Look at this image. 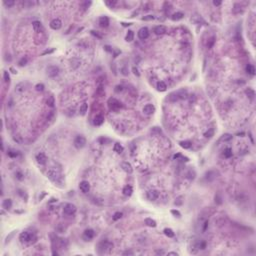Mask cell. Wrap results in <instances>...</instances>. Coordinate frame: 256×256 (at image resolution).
<instances>
[{
    "instance_id": "cell-1",
    "label": "cell",
    "mask_w": 256,
    "mask_h": 256,
    "mask_svg": "<svg viewBox=\"0 0 256 256\" xmlns=\"http://www.w3.org/2000/svg\"><path fill=\"white\" fill-rule=\"evenodd\" d=\"M47 176L48 178L53 181V182H55V183H58V184H61L63 182V177L62 175L60 174L59 171H56L55 169H50L49 171L47 172Z\"/></svg>"
},
{
    "instance_id": "cell-2",
    "label": "cell",
    "mask_w": 256,
    "mask_h": 256,
    "mask_svg": "<svg viewBox=\"0 0 256 256\" xmlns=\"http://www.w3.org/2000/svg\"><path fill=\"white\" fill-rule=\"evenodd\" d=\"M108 104H109V107L114 111L121 108V103L118 100H116L115 98H110L108 101Z\"/></svg>"
},
{
    "instance_id": "cell-3",
    "label": "cell",
    "mask_w": 256,
    "mask_h": 256,
    "mask_svg": "<svg viewBox=\"0 0 256 256\" xmlns=\"http://www.w3.org/2000/svg\"><path fill=\"white\" fill-rule=\"evenodd\" d=\"M85 144H86V139L83 136H77L74 140V146L76 148H82L85 146Z\"/></svg>"
},
{
    "instance_id": "cell-4",
    "label": "cell",
    "mask_w": 256,
    "mask_h": 256,
    "mask_svg": "<svg viewBox=\"0 0 256 256\" xmlns=\"http://www.w3.org/2000/svg\"><path fill=\"white\" fill-rule=\"evenodd\" d=\"M46 71H47V74H48L49 77H55L59 73V69L56 66H49V67H47Z\"/></svg>"
},
{
    "instance_id": "cell-5",
    "label": "cell",
    "mask_w": 256,
    "mask_h": 256,
    "mask_svg": "<svg viewBox=\"0 0 256 256\" xmlns=\"http://www.w3.org/2000/svg\"><path fill=\"white\" fill-rule=\"evenodd\" d=\"M34 236L27 231H24L20 234V240L23 241V242H30V241H32V238Z\"/></svg>"
},
{
    "instance_id": "cell-6",
    "label": "cell",
    "mask_w": 256,
    "mask_h": 256,
    "mask_svg": "<svg viewBox=\"0 0 256 256\" xmlns=\"http://www.w3.org/2000/svg\"><path fill=\"white\" fill-rule=\"evenodd\" d=\"M75 211H76L75 205H73V204H71V203L66 204L65 207H64V212H65V214H67V215H72V214H74V213H75Z\"/></svg>"
},
{
    "instance_id": "cell-7",
    "label": "cell",
    "mask_w": 256,
    "mask_h": 256,
    "mask_svg": "<svg viewBox=\"0 0 256 256\" xmlns=\"http://www.w3.org/2000/svg\"><path fill=\"white\" fill-rule=\"evenodd\" d=\"M138 36H139V38L142 39V40L148 38V36H149V31H148V29H147L146 27H142L139 31H138Z\"/></svg>"
},
{
    "instance_id": "cell-8",
    "label": "cell",
    "mask_w": 256,
    "mask_h": 256,
    "mask_svg": "<svg viewBox=\"0 0 256 256\" xmlns=\"http://www.w3.org/2000/svg\"><path fill=\"white\" fill-rule=\"evenodd\" d=\"M146 196H147V198H148L149 200L154 201V200H156V199L158 198L159 193H158V191H156V190H150V191L147 192Z\"/></svg>"
},
{
    "instance_id": "cell-9",
    "label": "cell",
    "mask_w": 256,
    "mask_h": 256,
    "mask_svg": "<svg viewBox=\"0 0 256 256\" xmlns=\"http://www.w3.org/2000/svg\"><path fill=\"white\" fill-rule=\"evenodd\" d=\"M62 26V23H61V21L59 19H53L51 22H50V27L52 29H54V30H58L60 29Z\"/></svg>"
},
{
    "instance_id": "cell-10",
    "label": "cell",
    "mask_w": 256,
    "mask_h": 256,
    "mask_svg": "<svg viewBox=\"0 0 256 256\" xmlns=\"http://www.w3.org/2000/svg\"><path fill=\"white\" fill-rule=\"evenodd\" d=\"M36 160H37V162L39 163V164H45L46 163V160H47V158H46V155L43 153V152H40V153H38L37 155H36Z\"/></svg>"
},
{
    "instance_id": "cell-11",
    "label": "cell",
    "mask_w": 256,
    "mask_h": 256,
    "mask_svg": "<svg viewBox=\"0 0 256 256\" xmlns=\"http://www.w3.org/2000/svg\"><path fill=\"white\" fill-rule=\"evenodd\" d=\"M79 188L83 193H87L90 189V185L87 181H82V182H80V184H79Z\"/></svg>"
},
{
    "instance_id": "cell-12",
    "label": "cell",
    "mask_w": 256,
    "mask_h": 256,
    "mask_svg": "<svg viewBox=\"0 0 256 256\" xmlns=\"http://www.w3.org/2000/svg\"><path fill=\"white\" fill-rule=\"evenodd\" d=\"M32 26H33V29L35 32H37V33H42V30H43V26H42V24L39 22V21H34L33 23H32Z\"/></svg>"
},
{
    "instance_id": "cell-13",
    "label": "cell",
    "mask_w": 256,
    "mask_h": 256,
    "mask_svg": "<svg viewBox=\"0 0 256 256\" xmlns=\"http://www.w3.org/2000/svg\"><path fill=\"white\" fill-rule=\"evenodd\" d=\"M143 112L146 114V115H150L154 112V106L152 104H147L144 106L143 108Z\"/></svg>"
},
{
    "instance_id": "cell-14",
    "label": "cell",
    "mask_w": 256,
    "mask_h": 256,
    "mask_svg": "<svg viewBox=\"0 0 256 256\" xmlns=\"http://www.w3.org/2000/svg\"><path fill=\"white\" fill-rule=\"evenodd\" d=\"M166 31H167V29H166V27L163 26V25H158V26H156V27L154 28V32H155L156 34H158V35L164 34Z\"/></svg>"
},
{
    "instance_id": "cell-15",
    "label": "cell",
    "mask_w": 256,
    "mask_h": 256,
    "mask_svg": "<svg viewBox=\"0 0 256 256\" xmlns=\"http://www.w3.org/2000/svg\"><path fill=\"white\" fill-rule=\"evenodd\" d=\"M121 167H122V169L124 170L125 172H127V173H132V171H133V169H132V166L128 163V162H123L122 164H121Z\"/></svg>"
},
{
    "instance_id": "cell-16",
    "label": "cell",
    "mask_w": 256,
    "mask_h": 256,
    "mask_svg": "<svg viewBox=\"0 0 256 256\" xmlns=\"http://www.w3.org/2000/svg\"><path fill=\"white\" fill-rule=\"evenodd\" d=\"M99 24L102 27H107L109 25V19L107 16H102L99 19Z\"/></svg>"
},
{
    "instance_id": "cell-17",
    "label": "cell",
    "mask_w": 256,
    "mask_h": 256,
    "mask_svg": "<svg viewBox=\"0 0 256 256\" xmlns=\"http://www.w3.org/2000/svg\"><path fill=\"white\" fill-rule=\"evenodd\" d=\"M103 122H104V118H103V116H101V115H97L94 118V120H93V124L96 125V126H100Z\"/></svg>"
},
{
    "instance_id": "cell-18",
    "label": "cell",
    "mask_w": 256,
    "mask_h": 256,
    "mask_svg": "<svg viewBox=\"0 0 256 256\" xmlns=\"http://www.w3.org/2000/svg\"><path fill=\"white\" fill-rule=\"evenodd\" d=\"M95 235V233L92 229H87V230H85L84 232V238L85 239H92Z\"/></svg>"
},
{
    "instance_id": "cell-19",
    "label": "cell",
    "mask_w": 256,
    "mask_h": 256,
    "mask_svg": "<svg viewBox=\"0 0 256 256\" xmlns=\"http://www.w3.org/2000/svg\"><path fill=\"white\" fill-rule=\"evenodd\" d=\"M123 194L125 195V196H130L131 194H132V192H133V189H132V187L130 186V185H126L124 188H123Z\"/></svg>"
},
{
    "instance_id": "cell-20",
    "label": "cell",
    "mask_w": 256,
    "mask_h": 256,
    "mask_svg": "<svg viewBox=\"0 0 256 256\" xmlns=\"http://www.w3.org/2000/svg\"><path fill=\"white\" fill-rule=\"evenodd\" d=\"M166 88H167V85L165 84V82H163V81H159V82L157 83V89H158V91L163 92V91L166 90Z\"/></svg>"
},
{
    "instance_id": "cell-21",
    "label": "cell",
    "mask_w": 256,
    "mask_h": 256,
    "mask_svg": "<svg viewBox=\"0 0 256 256\" xmlns=\"http://www.w3.org/2000/svg\"><path fill=\"white\" fill-rule=\"evenodd\" d=\"M183 16H184V14H183L182 12H176V13H174V14L172 15V20H174V21L180 20V19L183 18Z\"/></svg>"
},
{
    "instance_id": "cell-22",
    "label": "cell",
    "mask_w": 256,
    "mask_h": 256,
    "mask_svg": "<svg viewBox=\"0 0 256 256\" xmlns=\"http://www.w3.org/2000/svg\"><path fill=\"white\" fill-rule=\"evenodd\" d=\"M133 38H134V33H133V31L129 30V31L127 32V34H126V37H125V39H126V41L130 42V41H132V40H133Z\"/></svg>"
},
{
    "instance_id": "cell-23",
    "label": "cell",
    "mask_w": 256,
    "mask_h": 256,
    "mask_svg": "<svg viewBox=\"0 0 256 256\" xmlns=\"http://www.w3.org/2000/svg\"><path fill=\"white\" fill-rule=\"evenodd\" d=\"M145 224H147L148 226H150V227H155L156 226V222L151 219V218H146L145 219Z\"/></svg>"
},
{
    "instance_id": "cell-24",
    "label": "cell",
    "mask_w": 256,
    "mask_h": 256,
    "mask_svg": "<svg viewBox=\"0 0 256 256\" xmlns=\"http://www.w3.org/2000/svg\"><path fill=\"white\" fill-rule=\"evenodd\" d=\"M11 200L10 199H5L4 201H3V203H2V206H3V208L4 209H9L10 207H11Z\"/></svg>"
},
{
    "instance_id": "cell-25",
    "label": "cell",
    "mask_w": 256,
    "mask_h": 256,
    "mask_svg": "<svg viewBox=\"0 0 256 256\" xmlns=\"http://www.w3.org/2000/svg\"><path fill=\"white\" fill-rule=\"evenodd\" d=\"M113 149H114V151L117 152V153H121V152L123 151V147H122L119 143H115Z\"/></svg>"
},
{
    "instance_id": "cell-26",
    "label": "cell",
    "mask_w": 256,
    "mask_h": 256,
    "mask_svg": "<svg viewBox=\"0 0 256 256\" xmlns=\"http://www.w3.org/2000/svg\"><path fill=\"white\" fill-rule=\"evenodd\" d=\"M246 71L250 74V75H254L255 74V68L253 65H251V64H248V65L246 66Z\"/></svg>"
},
{
    "instance_id": "cell-27",
    "label": "cell",
    "mask_w": 256,
    "mask_h": 256,
    "mask_svg": "<svg viewBox=\"0 0 256 256\" xmlns=\"http://www.w3.org/2000/svg\"><path fill=\"white\" fill-rule=\"evenodd\" d=\"M87 108H88V105H87V103H83L81 106H80V113L82 114V115H84L85 113L87 112Z\"/></svg>"
},
{
    "instance_id": "cell-28",
    "label": "cell",
    "mask_w": 256,
    "mask_h": 256,
    "mask_svg": "<svg viewBox=\"0 0 256 256\" xmlns=\"http://www.w3.org/2000/svg\"><path fill=\"white\" fill-rule=\"evenodd\" d=\"M164 234L167 236V237H173L174 236V232L172 229H170V228H166L164 229Z\"/></svg>"
},
{
    "instance_id": "cell-29",
    "label": "cell",
    "mask_w": 256,
    "mask_h": 256,
    "mask_svg": "<svg viewBox=\"0 0 256 256\" xmlns=\"http://www.w3.org/2000/svg\"><path fill=\"white\" fill-rule=\"evenodd\" d=\"M180 146L184 149H188L191 146V142L190 141H182V142H180Z\"/></svg>"
},
{
    "instance_id": "cell-30",
    "label": "cell",
    "mask_w": 256,
    "mask_h": 256,
    "mask_svg": "<svg viewBox=\"0 0 256 256\" xmlns=\"http://www.w3.org/2000/svg\"><path fill=\"white\" fill-rule=\"evenodd\" d=\"M223 155L225 156L226 158L231 157V156H232V150H231L230 148H226L225 150H224V152H223Z\"/></svg>"
},
{
    "instance_id": "cell-31",
    "label": "cell",
    "mask_w": 256,
    "mask_h": 256,
    "mask_svg": "<svg viewBox=\"0 0 256 256\" xmlns=\"http://www.w3.org/2000/svg\"><path fill=\"white\" fill-rule=\"evenodd\" d=\"M214 43H215V37L212 36L211 38H209V40H208V42H207V47H208V48H211L213 45H214Z\"/></svg>"
},
{
    "instance_id": "cell-32",
    "label": "cell",
    "mask_w": 256,
    "mask_h": 256,
    "mask_svg": "<svg viewBox=\"0 0 256 256\" xmlns=\"http://www.w3.org/2000/svg\"><path fill=\"white\" fill-rule=\"evenodd\" d=\"M232 139V136L230 135V134H224L222 137H221V141H229V140H231Z\"/></svg>"
},
{
    "instance_id": "cell-33",
    "label": "cell",
    "mask_w": 256,
    "mask_h": 256,
    "mask_svg": "<svg viewBox=\"0 0 256 256\" xmlns=\"http://www.w3.org/2000/svg\"><path fill=\"white\" fill-rule=\"evenodd\" d=\"M46 102L50 107H53V106H54V98H53V96H50V97L46 100Z\"/></svg>"
},
{
    "instance_id": "cell-34",
    "label": "cell",
    "mask_w": 256,
    "mask_h": 256,
    "mask_svg": "<svg viewBox=\"0 0 256 256\" xmlns=\"http://www.w3.org/2000/svg\"><path fill=\"white\" fill-rule=\"evenodd\" d=\"M246 93L248 94V96H250L251 98H253L254 97V95H255V93H254V91L252 90V89H250V88H248V89H246Z\"/></svg>"
},
{
    "instance_id": "cell-35",
    "label": "cell",
    "mask_w": 256,
    "mask_h": 256,
    "mask_svg": "<svg viewBox=\"0 0 256 256\" xmlns=\"http://www.w3.org/2000/svg\"><path fill=\"white\" fill-rule=\"evenodd\" d=\"M121 217H122V213H121V212H116L115 214H114L113 219H114V220H118V219H120Z\"/></svg>"
},
{
    "instance_id": "cell-36",
    "label": "cell",
    "mask_w": 256,
    "mask_h": 256,
    "mask_svg": "<svg viewBox=\"0 0 256 256\" xmlns=\"http://www.w3.org/2000/svg\"><path fill=\"white\" fill-rule=\"evenodd\" d=\"M213 134H214V129H210L209 131H207L204 135L206 136V137H212L213 136Z\"/></svg>"
},
{
    "instance_id": "cell-37",
    "label": "cell",
    "mask_w": 256,
    "mask_h": 256,
    "mask_svg": "<svg viewBox=\"0 0 256 256\" xmlns=\"http://www.w3.org/2000/svg\"><path fill=\"white\" fill-rule=\"evenodd\" d=\"M3 77H4V80H5L6 82H8V81H9L10 77H9V74H8V71H4V73H3Z\"/></svg>"
},
{
    "instance_id": "cell-38",
    "label": "cell",
    "mask_w": 256,
    "mask_h": 256,
    "mask_svg": "<svg viewBox=\"0 0 256 256\" xmlns=\"http://www.w3.org/2000/svg\"><path fill=\"white\" fill-rule=\"evenodd\" d=\"M26 63H27V58H22V59L19 61V65H20V66H23V65H25Z\"/></svg>"
},
{
    "instance_id": "cell-39",
    "label": "cell",
    "mask_w": 256,
    "mask_h": 256,
    "mask_svg": "<svg viewBox=\"0 0 256 256\" xmlns=\"http://www.w3.org/2000/svg\"><path fill=\"white\" fill-rule=\"evenodd\" d=\"M36 89L38 90V91H42L44 89V85L43 84H37L36 85Z\"/></svg>"
},
{
    "instance_id": "cell-40",
    "label": "cell",
    "mask_w": 256,
    "mask_h": 256,
    "mask_svg": "<svg viewBox=\"0 0 256 256\" xmlns=\"http://www.w3.org/2000/svg\"><path fill=\"white\" fill-rule=\"evenodd\" d=\"M153 18H154V17H153L152 15H147V16H144L142 19L145 20V21H149V20H153Z\"/></svg>"
},
{
    "instance_id": "cell-41",
    "label": "cell",
    "mask_w": 256,
    "mask_h": 256,
    "mask_svg": "<svg viewBox=\"0 0 256 256\" xmlns=\"http://www.w3.org/2000/svg\"><path fill=\"white\" fill-rule=\"evenodd\" d=\"M105 4L108 5V6H110V7H112V6H114V5L116 4V1H106Z\"/></svg>"
},
{
    "instance_id": "cell-42",
    "label": "cell",
    "mask_w": 256,
    "mask_h": 256,
    "mask_svg": "<svg viewBox=\"0 0 256 256\" xmlns=\"http://www.w3.org/2000/svg\"><path fill=\"white\" fill-rule=\"evenodd\" d=\"M4 4L6 5V6H12V5H14V1H5L4 2Z\"/></svg>"
},
{
    "instance_id": "cell-43",
    "label": "cell",
    "mask_w": 256,
    "mask_h": 256,
    "mask_svg": "<svg viewBox=\"0 0 256 256\" xmlns=\"http://www.w3.org/2000/svg\"><path fill=\"white\" fill-rule=\"evenodd\" d=\"M8 155L11 156V157H16V156H17V153H15V152H13V151H9V152H8Z\"/></svg>"
},
{
    "instance_id": "cell-44",
    "label": "cell",
    "mask_w": 256,
    "mask_h": 256,
    "mask_svg": "<svg viewBox=\"0 0 256 256\" xmlns=\"http://www.w3.org/2000/svg\"><path fill=\"white\" fill-rule=\"evenodd\" d=\"M54 51V49H50V50H45L43 53H42V55H45V54H48V53H52Z\"/></svg>"
},
{
    "instance_id": "cell-45",
    "label": "cell",
    "mask_w": 256,
    "mask_h": 256,
    "mask_svg": "<svg viewBox=\"0 0 256 256\" xmlns=\"http://www.w3.org/2000/svg\"><path fill=\"white\" fill-rule=\"evenodd\" d=\"M171 213L172 214H174V215H177V216H180V213L177 211V210H172L171 211Z\"/></svg>"
},
{
    "instance_id": "cell-46",
    "label": "cell",
    "mask_w": 256,
    "mask_h": 256,
    "mask_svg": "<svg viewBox=\"0 0 256 256\" xmlns=\"http://www.w3.org/2000/svg\"><path fill=\"white\" fill-rule=\"evenodd\" d=\"M133 72H134V74H135V75H137V76H139V72H138V70H137V68H135V67H133Z\"/></svg>"
},
{
    "instance_id": "cell-47",
    "label": "cell",
    "mask_w": 256,
    "mask_h": 256,
    "mask_svg": "<svg viewBox=\"0 0 256 256\" xmlns=\"http://www.w3.org/2000/svg\"><path fill=\"white\" fill-rule=\"evenodd\" d=\"M213 4H214V5H216V6H218V5H220V4H221V2H220V1H213Z\"/></svg>"
},
{
    "instance_id": "cell-48",
    "label": "cell",
    "mask_w": 256,
    "mask_h": 256,
    "mask_svg": "<svg viewBox=\"0 0 256 256\" xmlns=\"http://www.w3.org/2000/svg\"><path fill=\"white\" fill-rule=\"evenodd\" d=\"M123 254H124V255H127V254H130V255H132L133 253H132L131 251H125V252H124Z\"/></svg>"
},
{
    "instance_id": "cell-49",
    "label": "cell",
    "mask_w": 256,
    "mask_h": 256,
    "mask_svg": "<svg viewBox=\"0 0 256 256\" xmlns=\"http://www.w3.org/2000/svg\"><path fill=\"white\" fill-rule=\"evenodd\" d=\"M122 71H123L122 73L124 74V75H127V72H126V69H125V68H123V69H122Z\"/></svg>"
},
{
    "instance_id": "cell-50",
    "label": "cell",
    "mask_w": 256,
    "mask_h": 256,
    "mask_svg": "<svg viewBox=\"0 0 256 256\" xmlns=\"http://www.w3.org/2000/svg\"><path fill=\"white\" fill-rule=\"evenodd\" d=\"M169 255H177V253H175V252H170V253H168Z\"/></svg>"
}]
</instances>
